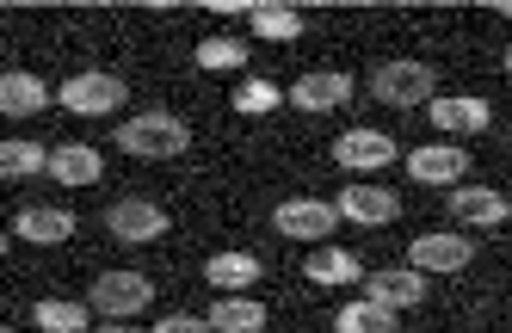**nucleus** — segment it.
Wrapping results in <instances>:
<instances>
[{
    "mask_svg": "<svg viewBox=\"0 0 512 333\" xmlns=\"http://www.w3.org/2000/svg\"><path fill=\"white\" fill-rule=\"evenodd\" d=\"M0 173H7V179L19 185V179H31V173H50V155H44L38 142H25V136H13L7 148H0Z\"/></svg>",
    "mask_w": 512,
    "mask_h": 333,
    "instance_id": "obj_22",
    "label": "nucleus"
},
{
    "mask_svg": "<svg viewBox=\"0 0 512 333\" xmlns=\"http://www.w3.org/2000/svg\"><path fill=\"white\" fill-rule=\"evenodd\" d=\"M334 210L352 216V222H395L401 204H395V192H383V185H346Z\"/></svg>",
    "mask_w": 512,
    "mask_h": 333,
    "instance_id": "obj_14",
    "label": "nucleus"
},
{
    "mask_svg": "<svg viewBox=\"0 0 512 333\" xmlns=\"http://www.w3.org/2000/svg\"><path fill=\"white\" fill-rule=\"evenodd\" d=\"M309 284H364V272H358V259H352V253L321 247V253L309 259Z\"/></svg>",
    "mask_w": 512,
    "mask_h": 333,
    "instance_id": "obj_23",
    "label": "nucleus"
},
{
    "mask_svg": "<svg viewBox=\"0 0 512 333\" xmlns=\"http://www.w3.org/2000/svg\"><path fill=\"white\" fill-rule=\"evenodd\" d=\"M31 321H38L44 333H93L87 303H38V309H31Z\"/></svg>",
    "mask_w": 512,
    "mask_h": 333,
    "instance_id": "obj_24",
    "label": "nucleus"
},
{
    "mask_svg": "<svg viewBox=\"0 0 512 333\" xmlns=\"http://www.w3.org/2000/svg\"><path fill=\"white\" fill-rule=\"evenodd\" d=\"M334 161L352 167V173H377V167L395 161V142L383 130H346V136H334Z\"/></svg>",
    "mask_w": 512,
    "mask_h": 333,
    "instance_id": "obj_7",
    "label": "nucleus"
},
{
    "mask_svg": "<svg viewBox=\"0 0 512 333\" xmlns=\"http://www.w3.org/2000/svg\"><path fill=\"white\" fill-rule=\"evenodd\" d=\"M334 327H340V333H395V309H383V303H371V296H364V303H346V309L334 315Z\"/></svg>",
    "mask_w": 512,
    "mask_h": 333,
    "instance_id": "obj_21",
    "label": "nucleus"
},
{
    "mask_svg": "<svg viewBox=\"0 0 512 333\" xmlns=\"http://www.w3.org/2000/svg\"><path fill=\"white\" fill-rule=\"evenodd\" d=\"M334 222H340L334 204H321V198H290V204H278L272 229L290 235V241H315V235H334Z\"/></svg>",
    "mask_w": 512,
    "mask_h": 333,
    "instance_id": "obj_6",
    "label": "nucleus"
},
{
    "mask_svg": "<svg viewBox=\"0 0 512 333\" xmlns=\"http://www.w3.org/2000/svg\"><path fill=\"white\" fill-rule=\"evenodd\" d=\"M204 278L223 284L229 296H241L247 284H260V259H253V253H216L210 266H204Z\"/></svg>",
    "mask_w": 512,
    "mask_h": 333,
    "instance_id": "obj_19",
    "label": "nucleus"
},
{
    "mask_svg": "<svg viewBox=\"0 0 512 333\" xmlns=\"http://www.w3.org/2000/svg\"><path fill=\"white\" fill-rule=\"evenodd\" d=\"M124 81H118V74H105V68H87V74H75V81H68L56 99L68 105V111H75V118H105V111H118L124 105Z\"/></svg>",
    "mask_w": 512,
    "mask_h": 333,
    "instance_id": "obj_2",
    "label": "nucleus"
},
{
    "mask_svg": "<svg viewBox=\"0 0 512 333\" xmlns=\"http://www.w3.org/2000/svg\"><path fill=\"white\" fill-rule=\"evenodd\" d=\"M408 173L420 185H463L469 179V155H463V148H451V142H432V148H414Z\"/></svg>",
    "mask_w": 512,
    "mask_h": 333,
    "instance_id": "obj_10",
    "label": "nucleus"
},
{
    "mask_svg": "<svg viewBox=\"0 0 512 333\" xmlns=\"http://www.w3.org/2000/svg\"><path fill=\"white\" fill-rule=\"evenodd\" d=\"M488 118H494V111H488V99H432V124L438 130H488Z\"/></svg>",
    "mask_w": 512,
    "mask_h": 333,
    "instance_id": "obj_18",
    "label": "nucleus"
},
{
    "mask_svg": "<svg viewBox=\"0 0 512 333\" xmlns=\"http://www.w3.org/2000/svg\"><path fill=\"white\" fill-rule=\"evenodd\" d=\"M358 93V81L352 74H340V68H321V74H303L297 87H290V99H297L303 111H334V105H346Z\"/></svg>",
    "mask_w": 512,
    "mask_h": 333,
    "instance_id": "obj_11",
    "label": "nucleus"
},
{
    "mask_svg": "<svg viewBox=\"0 0 512 333\" xmlns=\"http://www.w3.org/2000/svg\"><path fill=\"white\" fill-rule=\"evenodd\" d=\"M284 93L272 87V81H247V87H235V111H272Z\"/></svg>",
    "mask_w": 512,
    "mask_h": 333,
    "instance_id": "obj_26",
    "label": "nucleus"
},
{
    "mask_svg": "<svg viewBox=\"0 0 512 333\" xmlns=\"http://www.w3.org/2000/svg\"><path fill=\"white\" fill-rule=\"evenodd\" d=\"M204 321H210V333H266V309L253 296H223Z\"/></svg>",
    "mask_w": 512,
    "mask_h": 333,
    "instance_id": "obj_15",
    "label": "nucleus"
},
{
    "mask_svg": "<svg viewBox=\"0 0 512 333\" xmlns=\"http://www.w3.org/2000/svg\"><path fill=\"white\" fill-rule=\"evenodd\" d=\"M149 278H142V272H105L99 284H93V296H87V303L105 315V321H130V315H142V309H149Z\"/></svg>",
    "mask_w": 512,
    "mask_h": 333,
    "instance_id": "obj_3",
    "label": "nucleus"
},
{
    "mask_svg": "<svg viewBox=\"0 0 512 333\" xmlns=\"http://www.w3.org/2000/svg\"><path fill=\"white\" fill-rule=\"evenodd\" d=\"M155 333H210V321H204V315H167Z\"/></svg>",
    "mask_w": 512,
    "mask_h": 333,
    "instance_id": "obj_27",
    "label": "nucleus"
},
{
    "mask_svg": "<svg viewBox=\"0 0 512 333\" xmlns=\"http://www.w3.org/2000/svg\"><path fill=\"white\" fill-rule=\"evenodd\" d=\"M13 235H19V241H38V247H56V241L75 235V216L56 210V204H31V210L13 216Z\"/></svg>",
    "mask_w": 512,
    "mask_h": 333,
    "instance_id": "obj_13",
    "label": "nucleus"
},
{
    "mask_svg": "<svg viewBox=\"0 0 512 333\" xmlns=\"http://www.w3.org/2000/svg\"><path fill=\"white\" fill-rule=\"evenodd\" d=\"M506 74H512V50H506Z\"/></svg>",
    "mask_w": 512,
    "mask_h": 333,
    "instance_id": "obj_30",
    "label": "nucleus"
},
{
    "mask_svg": "<svg viewBox=\"0 0 512 333\" xmlns=\"http://www.w3.org/2000/svg\"><path fill=\"white\" fill-rule=\"evenodd\" d=\"M247 19H253V37H272V44H290V37H303V13H297V7H266V0H260V7H253Z\"/></svg>",
    "mask_w": 512,
    "mask_h": 333,
    "instance_id": "obj_20",
    "label": "nucleus"
},
{
    "mask_svg": "<svg viewBox=\"0 0 512 333\" xmlns=\"http://www.w3.org/2000/svg\"><path fill=\"white\" fill-rule=\"evenodd\" d=\"M93 333H130V327H124V321H105V327H93Z\"/></svg>",
    "mask_w": 512,
    "mask_h": 333,
    "instance_id": "obj_28",
    "label": "nucleus"
},
{
    "mask_svg": "<svg viewBox=\"0 0 512 333\" xmlns=\"http://www.w3.org/2000/svg\"><path fill=\"white\" fill-rule=\"evenodd\" d=\"M105 229H112L118 241H161L167 235V210L161 204H149V198H118L112 210H105Z\"/></svg>",
    "mask_w": 512,
    "mask_h": 333,
    "instance_id": "obj_5",
    "label": "nucleus"
},
{
    "mask_svg": "<svg viewBox=\"0 0 512 333\" xmlns=\"http://www.w3.org/2000/svg\"><path fill=\"white\" fill-rule=\"evenodd\" d=\"M364 296L383 309H414L426 296V278L414 266H389V272H364Z\"/></svg>",
    "mask_w": 512,
    "mask_h": 333,
    "instance_id": "obj_9",
    "label": "nucleus"
},
{
    "mask_svg": "<svg viewBox=\"0 0 512 333\" xmlns=\"http://www.w3.org/2000/svg\"><path fill=\"white\" fill-rule=\"evenodd\" d=\"M247 62V44H241V37H204V44H198V68H241Z\"/></svg>",
    "mask_w": 512,
    "mask_h": 333,
    "instance_id": "obj_25",
    "label": "nucleus"
},
{
    "mask_svg": "<svg viewBox=\"0 0 512 333\" xmlns=\"http://www.w3.org/2000/svg\"><path fill=\"white\" fill-rule=\"evenodd\" d=\"M186 124L167 118V111H142V118L118 124V148L124 155H142V161H167V155H186Z\"/></svg>",
    "mask_w": 512,
    "mask_h": 333,
    "instance_id": "obj_1",
    "label": "nucleus"
},
{
    "mask_svg": "<svg viewBox=\"0 0 512 333\" xmlns=\"http://www.w3.org/2000/svg\"><path fill=\"white\" fill-rule=\"evenodd\" d=\"M451 216L463 222V229H500V222H506V198L488 192V185H457V192H451Z\"/></svg>",
    "mask_w": 512,
    "mask_h": 333,
    "instance_id": "obj_12",
    "label": "nucleus"
},
{
    "mask_svg": "<svg viewBox=\"0 0 512 333\" xmlns=\"http://www.w3.org/2000/svg\"><path fill=\"white\" fill-rule=\"evenodd\" d=\"M432 68L426 62H383L377 74H371V93L377 99H389V105H420V99H432Z\"/></svg>",
    "mask_w": 512,
    "mask_h": 333,
    "instance_id": "obj_4",
    "label": "nucleus"
},
{
    "mask_svg": "<svg viewBox=\"0 0 512 333\" xmlns=\"http://www.w3.org/2000/svg\"><path fill=\"white\" fill-rule=\"evenodd\" d=\"M500 13H506V19H512V0H500Z\"/></svg>",
    "mask_w": 512,
    "mask_h": 333,
    "instance_id": "obj_29",
    "label": "nucleus"
},
{
    "mask_svg": "<svg viewBox=\"0 0 512 333\" xmlns=\"http://www.w3.org/2000/svg\"><path fill=\"white\" fill-rule=\"evenodd\" d=\"M50 179L56 185H93L99 179V155L87 142H62L56 155H50Z\"/></svg>",
    "mask_w": 512,
    "mask_h": 333,
    "instance_id": "obj_17",
    "label": "nucleus"
},
{
    "mask_svg": "<svg viewBox=\"0 0 512 333\" xmlns=\"http://www.w3.org/2000/svg\"><path fill=\"white\" fill-rule=\"evenodd\" d=\"M469 253H475L469 235H414L408 266H414V272H463Z\"/></svg>",
    "mask_w": 512,
    "mask_h": 333,
    "instance_id": "obj_8",
    "label": "nucleus"
},
{
    "mask_svg": "<svg viewBox=\"0 0 512 333\" xmlns=\"http://www.w3.org/2000/svg\"><path fill=\"white\" fill-rule=\"evenodd\" d=\"M50 105V87L38 81V74H7V81H0V111H7V118H31V111H44Z\"/></svg>",
    "mask_w": 512,
    "mask_h": 333,
    "instance_id": "obj_16",
    "label": "nucleus"
}]
</instances>
